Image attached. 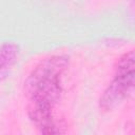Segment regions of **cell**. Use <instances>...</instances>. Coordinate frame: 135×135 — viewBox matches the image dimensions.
I'll use <instances>...</instances> for the list:
<instances>
[{"label":"cell","mask_w":135,"mask_h":135,"mask_svg":"<svg viewBox=\"0 0 135 135\" xmlns=\"http://www.w3.org/2000/svg\"><path fill=\"white\" fill-rule=\"evenodd\" d=\"M19 57V46L14 42H5L0 45V81L11 74Z\"/></svg>","instance_id":"obj_3"},{"label":"cell","mask_w":135,"mask_h":135,"mask_svg":"<svg viewBox=\"0 0 135 135\" xmlns=\"http://www.w3.org/2000/svg\"><path fill=\"white\" fill-rule=\"evenodd\" d=\"M135 54L129 51L120 56L115 68L113 80L103 91L99 108L102 112H111L119 107L134 91Z\"/></svg>","instance_id":"obj_1"},{"label":"cell","mask_w":135,"mask_h":135,"mask_svg":"<svg viewBox=\"0 0 135 135\" xmlns=\"http://www.w3.org/2000/svg\"><path fill=\"white\" fill-rule=\"evenodd\" d=\"M53 109L54 107L30 99L27 105L28 117L34 122L38 131L42 134L51 135V134L64 133V131L61 130V128L64 127H62L60 122L54 119Z\"/></svg>","instance_id":"obj_2"}]
</instances>
